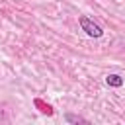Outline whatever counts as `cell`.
Masks as SVG:
<instances>
[{"mask_svg":"<svg viewBox=\"0 0 125 125\" xmlns=\"http://www.w3.org/2000/svg\"><path fill=\"white\" fill-rule=\"evenodd\" d=\"M78 23H80V27H82V31L88 35V37H94V39H100L102 35H104V29L94 21V20H90L88 16H80L78 18Z\"/></svg>","mask_w":125,"mask_h":125,"instance_id":"obj_1","label":"cell"},{"mask_svg":"<svg viewBox=\"0 0 125 125\" xmlns=\"http://www.w3.org/2000/svg\"><path fill=\"white\" fill-rule=\"evenodd\" d=\"M123 76H119V74H107L105 76V84L107 86H111V88H121L123 86Z\"/></svg>","mask_w":125,"mask_h":125,"instance_id":"obj_2","label":"cell"},{"mask_svg":"<svg viewBox=\"0 0 125 125\" xmlns=\"http://www.w3.org/2000/svg\"><path fill=\"white\" fill-rule=\"evenodd\" d=\"M64 121H68V123H86V119H84V117L74 115V113H66V115H64Z\"/></svg>","mask_w":125,"mask_h":125,"instance_id":"obj_3","label":"cell"}]
</instances>
